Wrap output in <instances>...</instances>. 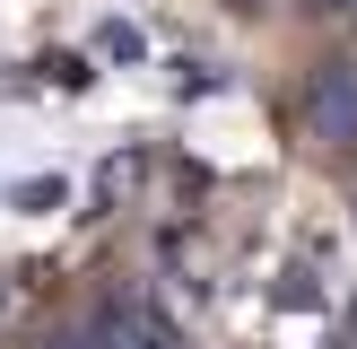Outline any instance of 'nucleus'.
<instances>
[{
    "instance_id": "obj_4",
    "label": "nucleus",
    "mask_w": 357,
    "mask_h": 349,
    "mask_svg": "<svg viewBox=\"0 0 357 349\" xmlns=\"http://www.w3.org/2000/svg\"><path fill=\"white\" fill-rule=\"evenodd\" d=\"M314 9H357V0H314Z\"/></svg>"
},
{
    "instance_id": "obj_1",
    "label": "nucleus",
    "mask_w": 357,
    "mask_h": 349,
    "mask_svg": "<svg viewBox=\"0 0 357 349\" xmlns=\"http://www.w3.org/2000/svg\"><path fill=\"white\" fill-rule=\"evenodd\" d=\"M87 341H96V349H174V332L157 323L139 297H105L96 323H87Z\"/></svg>"
},
{
    "instance_id": "obj_3",
    "label": "nucleus",
    "mask_w": 357,
    "mask_h": 349,
    "mask_svg": "<svg viewBox=\"0 0 357 349\" xmlns=\"http://www.w3.org/2000/svg\"><path fill=\"white\" fill-rule=\"evenodd\" d=\"M44 349H96V341H79V332H61V341H44Z\"/></svg>"
},
{
    "instance_id": "obj_2",
    "label": "nucleus",
    "mask_w": 357,
    "mask_h": 349,
    "mask_svg": "<svg viewBox=\"0 0 357 349\" xmlns=\"http://www.w3.org/2000/svg\"><path fill=\"white\" fill-rule=\"evenodd\" d=\"M305 114H314V131H323V140H357V70H349V61L314 70V96H305Z\"/></svg>"
}]
</instances>
